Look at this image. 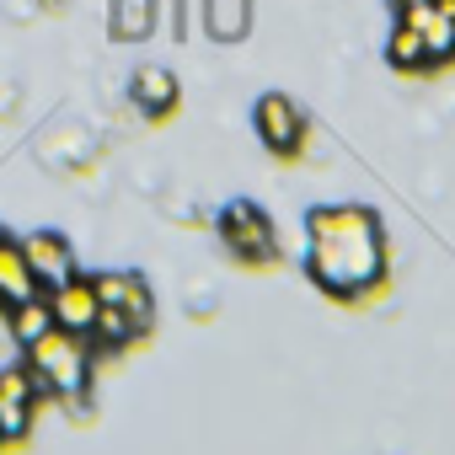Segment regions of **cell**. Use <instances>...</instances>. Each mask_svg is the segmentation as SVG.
<instances>
[{
	"label": "cell",
	"mask_w": 455,
	"mask_h": 455,
	"mask_svg": "<svg viewBox=\"0 0 455 455\" xmlns=\"http://www.w3.org/2000/svg\"><path fill=\"white\" fill-rule=\"evenodd\" d=\"M311 279L338 300L364 295L380 279V225H375V214H364L354 204L311 214Z\"/></svg>",
	"instance_id": "obj_1"
},
{
	"label": "cell",
	"mask_w": 455,
	"mask_h": 455,
	"mask_svg": "<svg viewBox=\"0 0 455 455\" xmlns=\"http://www.w3.org/2000/svg\"><path fill=\"white\" fill-rule=\"evenodd\" d=\"M33 370H38V380H44V391H81L86 386V343H81V332H65V327H54L49 338H38L33 348Z\"/></svg>",
	"instance_id": "obj_2"
},
{
	"label": "cell",
	"mask_w": 455,
	"mask_h": 455,
	"mask_svg": "<svg viewBox=\"0 0 455 455\" xmlns=\"http://www.w3.org/2000/svg\"><path fill=\"white\" fill-rule=\"evenodd\" d=\"M225 247H231L242 263H268L274 252H279V242H274V225L252 209V204H231L225 209Z\"/></svg>",
	"instance_id": "obj_3"
},
{
	"label": "cell",
	"mask_w": 455,
	"mask_h": 455,
	"mask_svg": "<svg viewBox=\"0 0 455 455\" xmlns=\"http://www.w3.org/2000/svg\"><path fill=\"white\" fill-rule=\"evenodd\" d=\"M49 306H54V327L81 332V338L97 327V311H102V300H97V284H92V279H65V284L49 295Z\"/></svg>",
	"instance_id": "obj_4"
},
{
	"label": "cell",
	"mask_w": 455,
	"mask_h": 455,
	"mask_svg": "<svg viewBox=\"0 0 455 455\" xmlns=\"http://www.w3.org/2000/svg\"><path fill=\"white\" fill-rule=\"evenodd\" d=\"M22 252H28V268L38 274V284H49V290H60L65 279H76V258H70V242L65 236H28L22 242Z\"/></svg>",
	"instance_id": "obj_5"
},
{
	"label": "cell",
	"mask_w": 455,
	"mask_h": 455,
	"mask_svg": "<svg viewBox=\"0 0 455 455\" xmlns=\"http://www.w3.org/2000/svg\"><path fill=\"white\" fill-rule=\"evenodd\" d=\"M258 134L268 150H295L300 145V108L284 97H263L258 102Z\"/></svg>",
	"instance_id": "obj_6"
},
{
	"label": "cell",
	"mask_w": 455,
	"mask_h": 455,
	"mask_svg": "<svg viewBox=\"0 0 455 455\" xmlns=\"http://www.w3.org/2000/svg\"><path fill=\"white\" fill-rule=\"evenodd\" d=\"M92 284H97V300H102V306H118V311H129V316L140 322V332L150 327L156 306H150V290H145L140 279H129V274H102V279H92Z\"/></svg>",
	"instance_id": "obj_7"
},
{
	"label": "cell",
	"mask_w": 455,
	"mask_h": 455,
	"mask_svg": "<svg viewBox=\"0 0 455 455\" xmlns=\"http://www.w3.org/2000/svg\"><path fill=\"white\" fill-rule=\"evenodd\" d=\"M44 284H38V274L28 268V252L17 247V242H6L0 236V300L6 306H22V300H33Z\"/></svg>",
	"instance_id": "obj_8"
},
{
	"label": "cell",
	"mask_w": 455,
	"mask_h": 455,
	"mask_svg": "<svg viewBox=\"0 0 455 455\" xmlns=\"http://www.w3.org/2000/svg\"><path fill=\"white\" fill-rule=\"evenodd\" d=\"M54 332V306L44 300V295H33V300H22V306H12V338L22 343V348H33L38 338H49Z\"/></svg>",
	"instance_id": "obj_9"
},
{
	"label": "cell",
	"mask_w": 455,
	"mask_h": 455,
	"mask_svg": "<svg viewBox=\"0 0 455 455\" xmlns=\"http://www.w3.org/2000/svg\"><path fill=\"white\" fill-rule=\"evenodd\" d=\"M134 102H140V108H150V113H166V108L177 102V81H172V70L145 65V70L134 76Z\"/></svg>",
	"instance_id": "obj_10"
},
{
	"label": "cell",
	"mask_w": 455,
	"mask_h": 455,
	"mask_svg": "<svg viewBox=\"0 0 455 455\" xmlns=\"http://www.w3.org/2000/svg\"><path fill=\"white\" fill-rule=\"evenodd\" d=\"M156 28V0H113V38H145Z\"/></svg>",
	"instance_id": "obj_11"
},
{
	"label": "cell",
	"mask_w": 455,
	"mask_h": 455,
	"mask_svg": "<svg viewBox=\"0 0 455 455\" xmlns=\"http://www.w3.org/2000/svg\"><path fill=\"white\" fill-rule=\"evenodd\" d=\"M92 332H97V338H102L108 348H124L129 338H140V322H134L129 311H118V306H102V311H97V327H92Z\"/></svg>",
	"instance_id": "obj_12"
},
{
	"label": "cell",
	"mask_w": 455,
	"mask_h": 455,
	"mask_svg": "<svg viewBox=\"0 0 455 455\" xmlns=\"http://www.w3.org/2000/svg\"><path fill=\"white\" fill-rule=\"evenodd\" d=\"M391 65H428V44H423V33L412 22H402L391 33Z\"/></svg>",
	"instance_id": "obj_13"
},
{
	"label": "cell",
	"mask_w": 455,
	"mask_h": 455,
	"mask_svg": "<svg viewBox=\"0 0 455 455\" xmlns=\"http://www.w3.org/2000/svg\"><path fill=\"white\" fill-rule=\"evenodd\" d=\"M28 423H33L28 402H6V407H0V434H6V439H22V434H28Z\"/></svg>",
	"instance_id": "obj_14"
},
{
	"label": "cell",
	"mask_w": 455,
	"mask_h": 455,
	"mask_svg": "<svg viewBox=\"0 0 455 455\" xmlns=\"http://www.w3.org/2000/svg\"><path fill=\"white\" fill-rule=\"evenodd\" d=\"M396 6H402V12H412V6H434V0H396Z\"/></svg>",
	"instance_id": "obj_15"
},
{
	"label": "cell",
	"mask_w": 455,
	"mask_h": 455,
	"mask_svg": "<svg viewBox=\"0 0 455 455\" xmlns=\"http://www.w3.org/2000/svg\"><path fill=\"white\" fill-rule=\"evenodd\" d=\"M6 444H12V439H6V434H0V450H6Z\"/></svg>",
	"instance_id": "obj_16"
},
{
	"label": "cell",
	"mask_w": 455,
	"mask_h": 455,
	"mask_svg": "<svg viewBox=\"0 0 455 455\" xmlns=\"http://www.w3.org/2000/svg\"><path fill=\"white\" fill-rule=\"evenodd\" d=\"M0 407H6V391H0Z\"/></svg>",
	"instance_id": "obj_17"
}]
</instances>
